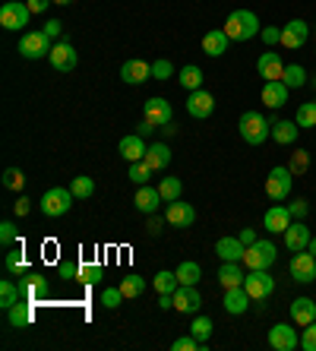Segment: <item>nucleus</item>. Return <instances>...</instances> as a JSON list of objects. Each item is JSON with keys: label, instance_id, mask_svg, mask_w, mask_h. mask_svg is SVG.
I'll return each mask as SVG.
<instances>
[{"label": "nucleus", "instance_id": "864d4df0", "mask_svg": "<svg viewBox=\"0 0 316 351\" xmlns=\"http://www.w3.org/2000/svg\"><path fill=\"white\" fill-rule=\"evenodd\" d=\"M300 348L316 351V319L310 323V326H304V332H300Z\"/></svg>", "mask_w": 316, "mask_h": 351}, {"label": "nucleus", "instance_id": "09e8293b", "mask_svg": "<svg viewBox=\"0 0 316 351\" xmlns=\"http://www.w3.org/2000/svg\"><path fill=\"white\" fill-rule=\"evenodd\" d=\"M57 276L64 278V282H80V263L64 260L60 266H57Z\"/></svg>", "mask_w": 316, "mask_h": 351}, {"label": "nucleus", "instance_id": "0e129e2a", "mask_svg": "<svg viewBox=\"0 0 316 351\" xmlns=\"http://www.w3.org/2000/svg\"><path fill=\"white\" fill-rule=\"evenodd\" d=\"M149 231H152V234H162V219H152V221H149Z\"/></svg>", "mask_w": 316, "mask_h": 351}, {"label": "nucleus", "instance_id": "79ce46f5", "mask_svg": "<svg viewBox=\"0 0 316 351\" xmlns=\"http://www.w3.org/2000/svg\"><path fill=\"white\" fill-rule=\"evenodd\" d=\"M158 193H162L165 203H174V199H180V193H184V184H180L178 178H162V184H158Z\"/></svg>", "mask_w": 316, "mask_h": 351}, {"label": "nucleus", "instance_id": "2f4dec72", "mask_svg": "<svg viewBox=\"0 0 316 351\" xmlns=\"http://www.w3.org/2000/svg\"><path fill=\"white\" fill-rule=\"evenodd\" d=\"M174 272H178L180 285H199V278H203V266H199V263H193V260H184Z\"/></svg>", "mask_w": 316, "mask_h": 351}, {"label": "nucleus", "instance_id": "7ed1b4c3", "mask_svg": "<svg viewBox=\"0 0 316 351\" xmlns=\"http://www.w3.org/2000/svg\"><path fill=\"white\" fill-rule=\"evenodd\" d=\"M73 199H76V196L70 193L66 187H51V190H45V196H41L38 206H41V213L48 215V219H60V215L70 213Z\"/></svg>", "mask_w": 316, "mask_h": 351}, {"label": "nucleus", "instance_id": "ea45409f", "mask_svg": "<svg viewBox=\"0 0 316 351\" xmlns=\"http://www.w3.org/2000/svg\"><path fill=\"white\" fill-rule=\"evenodd\" d=\"M212 329H215V323H212L209 317H196V319H193V326H190V335H196V339L203 342V351L209 348V335H212Z\"/></svg>", "mask_w": 316, "mask_h": 351}, {"label": "nucleus", "instance_id": "680f3d73", "mask_svg": "<svg viewBox=\"0 0 316 351\" xmlns=\"http://www.w3.org/2000/svg\"><path fill=\"white\" fill-rule=\"evenodd\" d=\"M155 130H158V127H155V123H149L146 117H143V123H139V127H136V133H139V136H152Z\"/></svg>", "mask_w": 316, "mask_h": 351}, {"label": "nucleus", "instance_id": "37998d69", "mask_svg": "<svg viewBox=\"0 0 316 351\" xmlns=\"http://www.w3.org/2000/svg\"><path fill=\"white\" fill-rule=\"evenodd\" d=\"M105 278V269L98 263H80V282L82 285H98Z\"/></svg>", "mask_w": 316, "mask_h": 351}, {"label": "nucleus", "instance_id": "603ef678", "mask_svg": "<svg viewBox=\"0 0 316 351\" xmlns=\"http://www.w3.org/2000/svg\"><path fill=\"white\" fill-rule=\"evenodd\" d=\"M121 301H127L121 288H105V291H101V304H105L108 311H114V307H121Z\"/></svg>", "mask_w": 316, "mask_h": 351}, {"label": "nucleus", "instance_id": "f03ea898", "mask_svg": "<svg viewBox=\"0 0 316 351\" xmlns=\"http://www.w3.org/2000/svg\"><path fill=\"white\" fill-rule=\"evenodd\" d=\"M237 130H241V139L247 146H263L272 136V121L260 111H243L241 121H237Z\"/></svg>", "mask_w": 316, "mask_h": 351}, {"label": "nucleus", "instance_id": "13d9d810", "mask_svg": "<svg viewBox=\"0 0 316 351\" xmlns=\"http://www.w3.org/2000/svg\"><path fill=\"white\" fill-rule=\"evenodd\" d=\"M45 35L57 41L60 35H64V23H60V19H48V23H45Z\"/></svg>", "mask_w": 316, "mask_h": 351}, {"label": "nucleus", "instance_id": "052dcab7", "mask_svg": "<svg viewBox=\"0 0 316 351\" xmlns=\"http://www.w3.org/2000/svg\"><path fill=\"white\" fill-rule=\"evenodd\" d=\"M25 3H29V10H32V13H45V10L51 7V0H25Z\"/></svg>", "mask_w": 316, "mask_h": 351}, {"label": "nucleus", "instance_id": "20e7f679", "mask_svg": "<svg viewBox=\"0 0 316 351\" xmlns=\"http://www.w3.org/2000/svg\"><path fill=\"white\" fill-rule=\"evenodd\" d=\"M51 48H54V38H48L45 35V29H38V32H25L23 38H19V54H23L25 60H41L48 58Z\"/></svg>", "mask_w": 316, "mask_h": 351}, {"label": "nucleus", "instance_id": "4468645a", "mask_svg": "<svg viewBox=\"0 0 316 351\" xmlns=\"http://www.w3.org/2000/svg\"><path fill=\"white\" fill-rule=\"evenodd\" d=\"M212 111H215V98H212V92H206V89L190 92V98H186V114L196 117V121H203V117H209Z\"/></svg>", "mask_w": 316, "mask_h": 351}, {"label": "nucleus", "instance_id": "a878e982", "mask_svg": "<svg viewBox=\"0 0 316 351\" xmlns=\"http://www.w3.org/2000/svg\"><path fill=\"white\" fill-rule=\"evenodd\" d=\"M133 203H136L139 213L155 215V213H158V206H162L165 199H162V193H158V187H149V184H143V187L136 190V199H133Z\"/></svg>", "mask_w": 316, "mask_h": 351}, {"label": "nucleus", "instance_id": "a211bd4d", "mask_svg": "<svg viewBox=\"0 0 316 351\" xmlns=\"http://www.w3.org/2000/svg\"><path fill=\"white\" fill-rule=\"evenodd\" d=\"M310 228L304 225V219H297V221H291L288 225V231H284V247L291 250V254H297V250H307L310 247Z\"/></svg>", "mask_w": 316, "mask_h": 351}, {"label": "nucleus", "instance_id": "39448f33", "mask_svg": "<svg viewBox=\"0 0 316 351\" xmlns=\"http://www.w3.org/2000/svg\"><path fill=\"white\" fill-rule=\"evenodd\" d=\"M29 19H32V10H29V3H25V0H7V3L0 7V25H3V29H10V32L25 29V25H29Z\"/></svg>", "mask_w": 316, "mask_h": 351}, {"label": "nucleus", "instance_id": "ddd939ff", "mask_svg": "<svg viewBox=\"0 0 316 351\" xmlns=\"http://www.w3.org/2000/svg\"><path fill=\"white\" fill-rule=\"evenodd\" d=\"M310 38V25L304 23V19H291V23H284L282 25V45L288 51H297L304 48Z\"/></svg>", "mask_w": 316, "mask_h": 351}, {"label": "nucleus", "instance_id": "c9c22d12", "mask_svg": "<svg viewBox=\"0 0 316 351\" xmlns=\"http://www.w3.org/2000/svg\"><path fill=\"white\" fill-rule=\"evenodd\" d=\"M282 82L288 86V89H300V86H307V70L300 64H291V66H284V76H282Z\"/></svg>", "mask_w": 316, "mask_h": 351}, {"label": "nucleus", "instance_id": "e433bc0d", "mask_svg": "<svg viewBox=\"0 0 316 351\" xmlns=\"http://www.w3.org/2000/svg\"><path fill=\"white\" fill-rule=\"evenodd\" d=\"M23 294L29 298V301H38V298H45V294H48V282H45V276H25Z\"/></svg>", "mask_w": 316, "mask_h": 351}, {"label": "nucleus", "instance_id": "423d86ee", "mask_svg": "<svg viewBox=\"0 0 316 351\" xmlns=\"http://www.w3.org/2000/svg\"><path fill=\"white\" fill-rule=\"evenodd\" d=\"M291 187H294V174L291 168H272L266 178V193L272 203H282L291 196Z\"/></svg>", "mask_w": 316, "mask_h": 351}, {"label": "nucleus", "instance_id": "dca6fc26", "mask_svg": "<svg viewBox=\"0 0 316 351\" xmlns=\"http://www.w3.org/2000/svg\"><path fill=\"white\" fill-rule=\"evenodd\" d=\"M250 294H247V288L237 285V288H225V298H221V307H225L231 317H241V313H247V307H250Z\"/></svg>", "mask_w": 316, "mask_h": 351}, {"label": "nucleus", "instance_id": "de8ad7c7", "mask_svg": "<svg viewBox=\"0 0 316 351\" xmlns=\"http://www.w3.org/2000/svg\"><path fill=\"white\" fill-rule=\"evenodd\" d=\"M171 351H203V342L196 335H180V339L171 342Z\"/></svg>", "mask_w": 316, "mask_h": 351}, {"label": "nucleus", "instance_id": "4c0bfd02", "mask_svg": "<svg viewBox=\"0 0 316 351\" xmlns=\"http://www.w3.org/2000/svg\"><path fill=\"white\" fill-rule=\"evenodd\" d=\"M70 193H73L76 199H89V196H95V180L80 174V178L70 180Z\"/></svg>", "mask_w": 316, "mask_h": 351}, {"label": "nucleus", "instance_id": "5fc2aeb1", "mask_svg": "<svg viewBox=\"0 0 316 351\" xmlns=\"http://www.w3.org/2000/svg\"><path fill=\"white\" fill-rule=\"evenodd\" d=\"M174 76V66H171V60H155L152 64V80H171Z\"/></svg>", "mask_w": 316, "mask_h": 351}, {"label": "nucleus", "instance_id": "c03bdc74", "mask_svg": "<svg viewBox=\"0 0 316 351\" xmlns=\"http://www.w3.org/2000/svg\"><path fill=\"white\" fill-rule=\"evenodd\" d=\"M297 127L300 130H310V127H316V101H304V105L297 108Z\"/></svg>", "mask_w": 316, "mask_h": 351}, {"label": "nucleus", "instance_id": "a19ab883", "mask_svg": "<svg viewBox=\"0 0 316 351\" xmlns=\"http://www.w3.org/2000/svg\"><path fill=\"white\" fill-rule=\"evenodd\" d=\"M121 291H123V298H127V301H133V298H139V294L146 291V278H143V276L121 278Z\"/></svg>", "mask_w": 316, "mask_h": 351}, {"label": "nucleus", "instance_id": "412c9836", "mask_svg": "<svg viewBox=\"0 0 316 351\" xmlns=\"http://www.w3.org/2000/svg\"><path fill=\"white\" fill-rule=\"evenodd\" d=\"M215 254H219L221 263H243L247 244H243L241 237H219V244H215Z\"/></svg>", "mask_w": 316, "mask_h": 351}, {"label": "nucleus", "instance_id": "b1692460", "mask_svg": "<svg viewBox=\"0 0 316 351\" xmlns=\"http://www.w3.org/2000/svg\"><path fill=\"white\" fill-rule=\"evenodd\" d=\"M121 80L127 86H139V82L152 80V64H146V60H127L121 66Z\"/></svg>", "mask_w": 316, "mask_h": 351}, {"label": "nucleus", "instance_id": "3c124183", "mask_svg": "<svg viewBox=\"0 0 316 351\" xmlns=\"http://www.w3.org/2000/svg\"><path fill=\"white\" fill-rule=\"evenodd\" d=\"M288 168H291V174L294 178H297V174H304L310 168V156L307 152H304V149H297V152H294L291 156V165H288Z\"/></svg>", "mask_w": 316, "mask_h": 351}, {"label": "nucleus", "instance_id": "f8f14e48", "mask_svg": "<svg viewBox=\"0 0 316 351\" xmlns=\"http://www.w3.org/2000/svg\"><path fill=\"white\" fill-rule=\"evenodd\" d=\"M165 221H168L171 228H193L196 225V209L190 203L174 199V203H168V209H165Z\"/></svg>", "mask_w": 316, "mask_h": 351}, {"label": "nucleus", "instance_id": "cd10ccee", "mask_svg": "<svg viewBox=\"0 0 316 351\" xmlns=\"http://www.w3.org/2000/svg\"><path fill=\"white\" fill-rule=\"evenodd\" d=\"M146 162L152 171H168L171 168V149L168 143H152V146L146 149Z\"/></svg>", "mask_w": 316, "mask_h": 351}, {"label": "nucleus", "instance_id": "6e6d98bb", "mask_svg": "<svg viewBox=\"0 0 316 351\" xmlns=\"http://www.w3.org/2000/svg\"><path fill=\"white\" fill-rule=\"evenodd\" d=\"M288 213H291V219H307V213H310L307 199H294V203H288Z\"/></svg>", "mask_w": 316, "mask_h": 351}, {"label": "nucleus", "instance_id": "c756f323", "mask_svg": "<svg viewBox=\"0 0 316 351\" xmlns=\"http://www.w3.org/2000/svg\"><path fill=\"white\" fill-rule=\"evenodd\" d=\"M297 121H276L272 123V139H276L278 146H291V143H297Z\"/></svg>", "mask_w": 316, "mask_h": 351}, {"label": "nucleus", "instance_id": "7c9ffc66", "mask_svg": "<svg viewBox=\"0 0 316 351\" xmlns=\"http://www.w3.org/2000/svg\"><path fill=\"white\" fill-rule=\"evenodd\" d=\"M243 278H247V272H243L241 263H221L219 266L221 288H237V285H243Z\"/></svg>", "mask_w": 316, "mask_h": 351}, {"label": "nucleus", "instance_id": "e2e57ef3", "mask_svg": "<svg viewBox=\"0 0 316 351\" xmlns=\"http://www.w3.org/2000/svg\"><path fill=\"white\" fill-rule=\"evenodd\" d=\"M237 237H241V241H243V244H247V247H250V244H256V241H260V237H256V231H253V228H243Z\"/></svg>", "mask_w": 316, "mask_h": 351}, {"label": "nucleus", "instance_id": "bf43d9fd", "mask_svg": "<svg viewBox=\"0 0 316 351\" xmlns=\"http://www.w3.org/2000/svg\"><path fill=\"white\" fill-rule=\"evenodd\" d=\"M29 209H32V199H25V196H19L16 203H13V213L23 219V215H29Z\"/></svg>", "mask_w": 316, "mask_h": 351}, {"label": "nucleus", "instance_id": "2eb2a0df", "mask_svg": "<svg viewBox=\"0 0 316 351\" xmlns=\"http://www.w3.org/2000/svg\"><path fill=\"white\" fill-rule=\"evenodd\" d=\"M146 121L155 123V127H168V123H174V111H171L168 98H149L146 101Z\"/></svg>", "mask_w": 316, "mask_h": 351}, {"label": "nucleus", "instance_id": "338daca9", "mask_svg": "<svg viewBox=\"0 0 316 351\" xmlns=\"http://www.w3.org/2000/svg\"><path fill=\"white\" fill-rule=\"evenodd\" d=\"M51 3H60V7H70L73 0H51Z\"/></svg>", "mask_w": 316, "mask_h": 351}, {"label": "nucleus", "instance_id": "4be33fe9", "mask_svg": "<svg viewBox=\"0 0 316 351\" xmlns=\"http://www.w3.org/2000/svg\"><path fill=\"white\" fill-rule=\"evenodd\" d=\"M291 221L294 219H291V213H288V206H272V209L263 215V228H266L269 234H284Z\"/></svg>", "mask_w": 316, "mask_h": 351}, {"label": "nucleus", "instance_id": "8fccbe9b", "mask_svg": "<svg viewBox=\"0 0 316 351\" xmlns=\"http://www.w3.org/2000/svg\"><path fill=\"white\" fill-rule=\"evenodd\" d=\"M19 241V228L13 225V221H0V244L10 247V244H16Z\"/></svg>", "mask_w": 316, "mask_h": 351}, {"label": "nucleus", "instance_id": "1a4fd4ad", "mask_svg": "<svg viewBox=\"0 0 316 351\" xmlns=\"http://www.w3.org/2000/svg\"><path fill=\"white\" fill-rule=\"evenodd\" d=\"M48 60H51V66H54L57 73H73L76 64H80V58H76V48L70 45V41H54V48H51Z\"/></svg>", "mask_w": 316, "mask_h": 351}, {"label": "nucleus", "instance_id": "393cba45", "mask_svg": "<svg viewBox=\"0 0 316 351\" xmlns=\"http://www.w3.org/2000/svg\"><path fill=\"white\" fill-rule=\"evenodd\" d=\"M263 105L272 108V111L284 108L288 105V86H284L282 80H269L266 86H263Z\"/></svg>", "mask_w": 316, "mask_h": 351}, {"label": "nucleus", "instance_id": "c85d7f7f", "mask_svg": "<svg viewBox=\"0 0 316 351\" xmlns=\"http://www.w3.org/2000/svg\"><path fill=\"white\" fill-rule=\"evenodd\" d=\"M228 45H231V38L225 35V29H212V32L203 35V51L209 58H221L228 51Z\"/></svg>", "mask_w": 316, "mask_h": 351}, {"label": "nucleus", "instance_id": "bb28decb", "mask_svg": "<svg viewBox=\"0 0 316 351\" xmlns=\"http://www.w3.org/2000/svg\"><path fill=\"white\" fill-rule=\"evenodd\" d=\"M291 319L300 329L310 326V323L316 319V301H310V298H294L291 301Z\"/></svg>", "mask_w": 316, "mask_h": 351}, {"label": "nucleus", "instance_id": "6ab92c4d", "mask_svg": "<svg viewBox=\"0 0 316 351\" xmlns=\"http://www.w3.org/2000/svg\"><path fill=\"white\" fill-rule=\"evenodd\" d=\"M199 307H203V298H199L196 285H178V291H174V311L196 313Z\"/></svg>", "mask_w": 316, "mask_h": 351}, {"label": "nucleus", "instance_id": "69168bd1", "mask_svg": "<svg viewBox=\"0 0 316 351\" xmlns=\"http://www.w3.org/2000/svg\"><path fill=\"white\" fill-rule=\"evenodd\" d=\"M307 250H310V254L316 256V237H310V247H307Z\"/></svg>", "mask_w": 316, "mask_h": 351}, {"label": "nucleus", "instance_id": "9d476101", "mask_svg": "<svg viewBox=\"0 0 316 351\" xmlns=\"http://www.w3.org/2000/svg\"><path fill=\"white\" fill-rule=\"evenodd\" d=\"M288 269H291L294 282H300V285H310V282L316 278V256L310 254V250H297V254L291 256V263H288Z\"/></svg>", "mask_w": 316, "mask_h": 351}, {"label": "nucleus", "instance_id": "9b49d317", "mask_svg": "<svg viewBox=\"0 0 316 351\" xmlns=\"http://www.w3.org/2000/svg\"><path fill=\"white\" fill-rule=\"evenodd\" d=\"M269 345L276 351H294L300 345V335H297V323H276L269 329Z\"/></svg>", "mask_w": 316, "mask_h": 351}, {"label": "nucleus", "instance_id": "6e6552de", "mask_svg": "<svg viewBox=\"0 0 316 351\" xmlns=\"http://www.w3.org/2000/svg\"><path fill=\"white\" fill-rule=\"evenodd\" d=\"M276 256H278V250L272 241H256V244L247 247L243 263H247V269H269L276 263Z\"/></svg>", "mask_w": 316, "mask_h": 351}, {"label": "nucleus", "instance_id": "4d7b16f0", "mask_svg": "<svg viewBox=\"0 0 316 351\" xmlns=\"http://www.w3.org/2000/svg\"><path fill=\"white\" fill-rule=\"evenodd\" d=\"M260 38L266 41L269 48H272V45H278V41H282V29H276V25H266V29L260 32Z\"/></svg>", "mask_w": 316, "mask_h": 351}, {"label": "nucleus", "instance_id": "774afa93", "mask_svg": "<svg viewBox=\"0 0 316 351\" xmlns=\"http://www.w3.org/2000/svg\"><path fill=\"white\" fill-rule=\"evenodd\" d=\"M313 86H316V76H313Z\"/></svg>", "mask_w": 316, "mask_h": 351}, {"label": "nucleus", "instance_id": "58836bf2", "mask_svg": "<svg viewBox=\"0 0 316 351\" xmlns=\"http://www.w3.org/2000/svg\"><path fill=\"white\" fill-rule=\"evenodd\" d=\"M3 269H7L10 276H25V269H29V260H25L23 247H19V250H13V254H7V260H3Z\"/></svg>", "mask_w": 316, "mask_h": 351}, {"label": "nucleus", "instance_id": "f257e3e1", "mask_svg": "<svg viewBox=\"0 0 316 351\" xmlns=\"http://www.w3.org/2000/svg\"><path fill=\"white\" fill-rule=\"evenodd\" d=\"M225 35L231 41H253L256 35L263 32V25H260V16L253 13V10H234L231 16L225 19Z\"/></svg>", "mask_w": 316, "mask_h": 351}, {"label": "nucleus", "instance_id": "5701e85b", "mask_svg": "<svg viewBox=\"0 0 316 351\" xmlns=\"http://www.w3.org/2000/svg\"><path fill=\"white\" fill-rule=\"evenodd\" d=\"M146 143H143V136L139 133H130V136H123L121 139V146H117V152H121V158L127 165H133V162H143L146 158Z\"/></svg>", "mask_w": 316, "mask_h": 351}, {"label": "nucleus", "instance_id": "aec40b11", "mask_svg": "<svg viewBox=\"0 0 316 351\" xmlns=\"http://www.w3.org/2000/svg\"><path fill=\"white\" fill-rule=\"evenodd\" d=\"M7 323H10L13 329L32 326V323H35V301H29V298H25V301L13 304V307L7 311Z\"/></svg>", "mask_w": 316, "mask_h": 351}, {"label": "nucleus", "instance_id": "f704fd0d", "mask_svg": "<svg viewBox=\"0 0 316 351\" xmlns=\"http://www.w3.org/2000/svg\"><path fill=\"white\" fill-rule=\"evenodd\" d=\"M178 80H180V86H184L186 92H193V89H203V70H199V66H184V70H180L178 73Z\"/></svg>", "mask_w": 316, "mask_h": 351}, {"label": "nucleus", "instance_id": "72a5a7b5", "mask_svg": "<svg viewBox=\"0 0 316 351\" xmlns=\"http://www.w3.org/2000/svg\"><path fill=\"white\" fill-rule=\"evenodd\" d=\"M152 285H155V291L158 294H174L178 291V272H168V269H162V272H155V278H152Z\"/></svg>", "mask_w": 316, "mask_h": 351}, {"label": "nucleus", "instance_id": "49530a36", "mask_svg": "<svg viewBox=\"0 0 316 351\" xmlns=\"http://www.w3.org/2000/svg\"><path fill=\"white\" fill-rule=\"evenodd\" d=\"M23 184H25V174L19 171V168H7V171H3V187H7V190L19 193V190H23Z\"/></svg>", "mask_w": 316, "mask_h": 351}, {"label": "nucleus", "instance_id": "f3484780", "mask_svg": "<svg viewBox=\"0 0 316 351\" xmlns=\"http://www.w3.org/2000/svg\"><path fill=\"white\" fill-rule=\"evenodd\" d=\"M256 73L263 76V80H282L284 76V60L278 51H266V54H260V60H256Z\"/></svg>", "mask_w": 316, "mask_h": 351}, {"label": "nucleus", "instance_id": "a18cd8bd", "mask_svg": "<svg viewBox=\"0 0 316 351\" xmlns=\"http://www.w3.org/2000/svg\"><path fill=\"white\" fill-rule=\"evenodd\" d=\"M127 178L136 184V187H143V184H149V178H152V168H149V162L143 158V162H133L130 171H127Z\"/></svg>", "mask_w": 316, "mask_h": 351}, {"label": "nucleus", "instance_id": "0eeeda50", "mask_svg": "<svg viewBox=\"0 0 316 351\" xmlns=\"http://www.w3.org/2000/svg\"><path fill=\"white\" fill-rule=\"evenodd\" d=\"M243 288H247V294H250L253 301H266L269 294L276 291V278L269 276V269H247Z\"/></svg>", "mask_w": 316, "mask_h": 351}, {"label": "nucleus", "instance_id": "473e14b6", "mask_svg": "<svg viewBox=\"0 0 316 351\" xmlns=\"http://www.w3.org/2000/svg\"><path fill=\"white\" fill-rule=\"evenodd\" d=\"M19 301H23V288H19L13 278H3V282H0V307L10 311V307Z\"/></svg>", "mask_w": 316, "mask_h": 351}]
</instances>
